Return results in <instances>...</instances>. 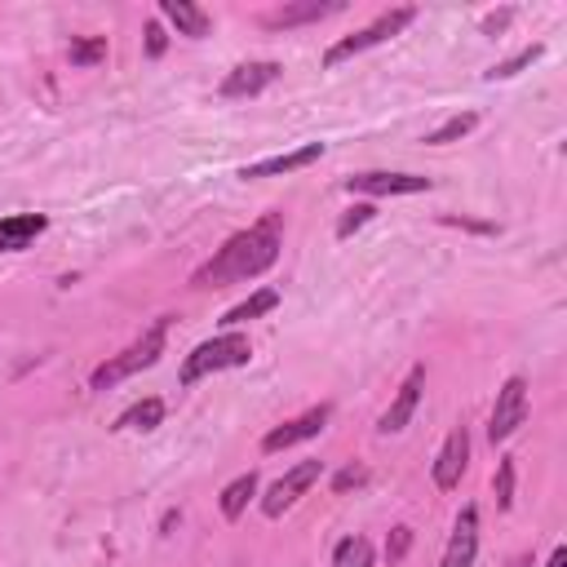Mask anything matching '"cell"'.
<instances>
[{
	"mask_svg": "<svg viewBox=\"0 0 567 567\" xmlns=\"http://www.w3.org/2000/svg\"><path fill=\"white\" fill-rule=\"evenodd\" d=\"M257 496V474L248 470V474H239V478H230L226 487H221V496H217V505H221V518H244V509H248V501Z\"/></svg>",
	"mask_w": 567,
	"mask_h": 567,
	"instance_id": "e0dca14e",
	"label": "cell"
},
{
	"mask_svg": "<svg viewBox=\"0 0 567 567\" xmlns=\"http://www.w3.org/2000/svg\"><path fill=\"white\" fill-rule=\"evenodd\" d=\"M545 567H567V545H554V554H549Z\"/></svg>",
	"mask_w": 567,
	"mask_h": 567,
	"instance_id": "f546056e",
	"label": "cell"
},
{
	"mask_svg": "<svg viewBox=\"0 0 567 567\" xmlns=\"http://www.w3.org/2000/svg\"><path fill=\"white\" fill-rule=\"evenodd\" d=\"M474 554H478V509L465 505L452 523V536L443 545V558L439 567H474Z\"/></svg>",
	"mask_w": 567,
	"mask_h": 567,
	"instance_id": "4fadbf2b",
	"label": "cell"
},
{
	"mask_svg": "<svg viewBox=\"0 0 567 567\" xmlns=\"http://www.w3.org/2000/svg\"><path fill=\"white\" fill-rule=\"evenodd\" d=\"M159 13L177 27V35H190V40H204L208 31H213V18L199 9V4H190V0H159Z\"/></svg>",
	"mask_w": 567,
	"mask_h": 567,
	"instance_id": "2e32d148",
	"label": "cell"
},
{
	"mask_svg": "<svg viewBox=\"0 0 567 567\" xmlns=\"http://www.w3.org/2000/svg\"><path fill=\"white\" fill-rule=\"evenodd\" d=\"M372 540L368 536H341L332 549V567H372Z\"/></svg>",
	"mask_w": 567,
	"mask_h": 567,
	"instance_id": "ffe728a7",
	"label": "cell"
},
{
	"mask_svg": "<svg viewBox=\"0 0 567 567\" xmlns=\"http://www.w3.org/2000/svg\"><path fill=\"white\" fill-rule=\"evenodd\" d=\"M509 567H536V558H532V554H514Z\"/></svg>",
	"mask_w": 567,
	"mask_h": 567,
	"instance_id": "4dcf8cb0",
	"label": "cell"
},
{
	"mask_svg": "<svg viewBox=\"0 0 567 567\" xmlns=\"http://www.w3.org/2000/svg\"><path fill=\"white\" fill-rule=\"evenodd\" d=\"M509 18H514L509 9H501V13H487V18H483V31H487V35H496V31H501Z\"/></svg>",
	"mask_w": 567,
	"mask_h": 567,
	"instance_id": "f1b7e54d",
	"label": "cell"
},
{
	"mask_svg": "<svg viewBox=\"0 0 567 567\" xmlns=\"http://www.w3.org/2000/svg\"><path fill=\"white\" fill-rule=\"evenodd\" d=\"M97 62H106V35L71 40V66H97Z\"/></svg>",
	"mask_w": 567,
	"mask_h": 567,
	"instance_id": "7402d4cb",
	"label": "cell"
},
{
	"mask_svg": "<svg viewBox=\"0 0 567 567\" xmlns=\"http://www.w3.org/2000/svg\"><path fill=\"white\" fill-rule=\"evenodd\" d=\"M346 4L341 0H301V4H284V9H270L261 22L270 31H288V27H301V22H319V18H332L341 13Z\"/></svg>",
	"mask_w": 567,
	"mask_h": 567,
	"instance_id": "5bb4252c",
	"label": "cell"
},
{
	"mask_svg": "<svg viewBox=\"0 0 567 567\" xmlns=\"http://www.w3.org/2000/svg\"><path fill=\"white\" fill-rule=\"evenodd\" d=\"M323 155V142H306V146H292V151H279V155H266L257 164H244L239 177L244 182H261V177H284V173H297V168H310L315 159Z\"/></svg>",
	"mask_w": 567,
	"mask_h": 567,
	"instance_id": "7c38bea8",
	"label": "cell"
},
{
	"mask_svg": "<svg viewBox=\"0 0 567 567\" xmlns=\"http://www.w3.org/2000/svg\"><path fill=\"white\" fill-rule=\"evenodd\" d=\"M164 341H168V319H155L137 341H128L120 354H111L106 363H97V368H93L89 390H111V385L128 381L133 372L155 368V363H159V354H164Z\"/></svg>",
	"mask_w": 567,
	"mask_h": 567,
	"instance_id": "7a4b0ae2",
	"label": "cell"
},
{
	"mask_svg": "<svg viewBox=\"0 0 567 567\" xmlns=\"http://www.w3.org/2000/svg\"><path fill=\"white\" fill-rule=\"evenodd\" d=\"M44 230H49L44 213H9V217H0V252H22Z\"/></svg>",
	"mask_w": 567,
	"mask_h": 567,
	"instance_id": "9a60e30c",
	"label": "cell"
},
{
	"mask_svg": "<svg viewBox=\"0 0 567 567\" xmlns=\"http://www.w3.org/2000/svg\"><path fill=\"white\" fill-rule=\"evenodd\" d=\"M164 44H168L164 27H159V22H146V58H159V53H164Z\"/></svg>",
	"mask_w": 567,
	"mask_h": 567,
	"instance_id": "83f0119b",
	"label": "cell"
},
{
	"mask_svg": "<svg viewBox=\"0 0 567 567\" xmlns=\"http://www.w3.org/2000/svg\"><path fill=\"white\" fill-rule=\"evenodd\" d=\"M408 545H412V527H394V532H390V540H385V558H390V563H399V558L408 554Z\"/></svg>",
	"mask_w": 567,
	"mask_h": 567,
	"instance_id": "4316f807",
	"label": "cell"
},
{
	"mask_svg": "<svg viewBox=\"0 0 567 567\" xmlns=\"http://www.w3.org/2000/svg\"><path fill=\"white\" fill-rule=\"evenodd\" d=\"M416 18V9L412 4H399V9H385L377 22H368V27H359L354 35H341L328 53H323V66H341L346 58H359V53H368V49H377V44H385V40H394L408 22Z\"/></svg>",
	"mask_w": 567,
	"mask_h": 567,
	"instance_id": "277c9868",
	"label": "cell"
},
{
	"mask_svg": "<svg viewBox=\"0 0 567 567\" xmlns=\"http://www.w3.org/2000/svg\"><path fill=\"white\" fill-rule=\"evenodd\" d=\"M363 483H368V465H346V470H337L332 492H337V496H346L350 487H363Z\"/></svg>",
	"mask_w": 567,
	"mask_h": 567,
	"instance_id": "484cf974",
	"label": "cell"
},
{
	"mask_svg": "<svg viewBox=\"0 0 567 567\" xmlns=\"http://www.w3.org/2000/svg\"><path fill=\"white\" fill-rule=\"evenodd\" d=\"M540 53H545L540 44H527V49H518V53H514L509 62H501V66H492V71H487V80H509V75H518L523 66H532V62H536Z\"/></svg>",
	"mask_w": 567,
	"mask_h": 567,
	"instance_id": "603a6c76",
	"label": "cell"
},
{
	"mask_svg": "<svg viewBox=\"0 0 567 567\" xmlns=\"http://www.w3.org/2000/svg\"><path fill=\"white\" fill-rule=\"evenodd\" d=\"M434 182L430 177H421V173H354V177H346L341 182V190H350V195H421V190H430Z\"/></svg>",
	"mask_w": 567,
	"mask_h": 567,
	"instance_id": "ba28073f",
	"label": "cell"
},
{
	"mask_svg": "<svg viewBox=\"0 0 567 567\" xmlns=\"http://www.w3.org/2000/svg\"><path fill=\"white\" fill-rule=\"evenodd\" d=\"M421 390H425V363H412V372L403 377L399 394H394L390 408L377 416V434H399V430L412 421V412H416V403H421Z\"/></svg>",
	"mask_w": 567,
	"mask_h": 567,
	"instance_id": "30bf717a",
	"label": "cell"
},
{
	"mask_svg": "<svg viewBox=\"0 0 567 567\" xmlns=\"http://www.w3.org/2000/svg\"><path fill=\"white\" fill-rule=\"evenodd\" d=\"M474 124H478V115H474V111H461V115L443 120L434 133H425V142H430V146H447V142H461L465 133H474Z\"/></svg>",
	"mask_w": 567,
	"mask_h": 567,
	"instance_id": "44dd1931",
	"label": "cell"
},
{
	"mask_svg": "<svg viewBox=\"0 0 567 567\" xmlns=\"http://www.w3.org/2000/svg\"><path fill=\"white\" fill-rule=\"evenodd\" d=\"M465 465H470V430H465V425H452L447 439H443V447H439V456H434V465H430L434 487H439V492L461 487Z\"/></svg>",
	"mask_w": 567,
	"mask_h": 567,
	"instance_id": "9c48e42d",
	"label": "cell"
},
{
	"mask_svg": "<svg viewBox=\"0 0 567 567\" xmlns=\"http://www.w3.org/2000/svg\"><path fill=\"white\" fill-rule=\"evenodd\" d=\"M159 421H164V399L146 394V399H137L133 408H124V412L115 416V425H111V430H155Z\"/></svg>",
	"mask_w": 567,
	"mask_h": 567,
	"instance_id": "ac0fdd59",
	"label": "cell"
},
{
	"mask_svg": "<svg viewBox=\"0 0 567 567\" xmlns=\"http://www.w3.org/2000/svg\"><path fill=\"white\" fill-rule=\"evenodd\" d=\"M372 213H377L372 204H354V208H350V213L337 221V239H350L359 226H368V221H372Z\"/></svg>",
	"mask_w": 567,
	"mask_h": 567,
	"instance_id": "d4e9b609",
	"label": "cell"
},
{
	"mask_svg": "<svg viewBox=\"0 0 567 567\" xmlns=\"http://www.w3.org/2000/svg\"><path fill=\"white\" fill-rule=\"evenodd\" d=\"M279 71H284V66L270 62V58H266V62H239V66L226 71V80L217 84V93L230 97V102H235V97H257L261 89H270V84L279 80Z\"/></svg>",
	"mask_w": 567,
	"mask_h": 567,
	"instance_id": "8fae6325",
	"label": "cell"
},
{
	"mask_svg": "<svg viewBox=\"0 0 567 567\" xmlns=\"http://www.w3.org/2000/svg\"><path fill=\"white\" fill-rule=\"evenodd\" d=\"M248 359H252V346H248V337L239 332V328H226V332H217V337H208V341H199L186 359H182V372H177V381L182 385H195L199 377H208V372H226V368H248Z\"/></svg>",
	"mask_w": 567,
	"mask_h": 567,
	"instance_id": "3957f363",
	"label": "cell"
},
{
	"mask_svg": "<svg viewBox=\"0 0 567 567\" xmlns=\"http://www.w3.org/2000/svg\"><path fill=\"white\" fill-rule=\"evenodd\" d=\"M492 492H496V505H501V509L514 505V456H501L496 478H492Z\"/></svg>",
	"mask_w": 567,
	"mask_h": 567,
	"instance_id": "cb8c5ba5",
	"label": "cell"
},
{
	"mask_svg": "<svg viewBox=\"0 0 567 567\" xmlns=\"http://www.w3.org/2000/svg\"><path fill=\"white\" fill-rule=\"evenodd\" d=\"M319 474H323V461H297L292 470H284V474L266 487V496H261V514H266V518L288 514V509L319 483Z\"/></svg>",
	"mask_w": 567,
	"mask_h": 567,
	"instance_id": "5b68a950",
	"label": "cell"
},
{
	"mask_svg": "<svg viewBox=\"0 0 567 567\" xmlns=\"http://www.w3.org/2000/svg\"><path fill=\"white\" fill-rule=\"evenodd\" d=\"M275 306H279V292H275V288H257L248 301L230 306V310L221 315V323H226V328H239V323H248V319H257V315H270Z\"/></svg>",
	"mask_w": 567,
	"mask_h": 567,
	"instance_id": "d6986e66",
	"label": "cell"
},
{
	"mask_svg": "<svg viewBox=\"0 0 567 567\" xmlns=\"http://www.w3.org/2000/svg\"><path fill=\"white\" fill-rule=\"evenodd\" d=\"M328 416H332V403H315V408H306L301 416H292V421H284V425H275V430H266L261 452H284V447H297V443L323 434Z\"/></svg>",
	"mask_w": 567,
	"mask_h": 567,
	"instance_id": "52a82bcc",
	"label": "cell"
},
{
	"mask_svg": "<svg viewBox=\"0 0 567 567\" xmlns=\"http://www.w3.org/2000/svg\"><path fill=\"white\" fill-rule=\"evenodd\" d=\"M279 248H284V213H261L248 230H235L190 275V288H230V284L257 279L279 261Z\"/></svg>",
	"mask_w": 567,
	"mask_h": 567,
	"instance_id": "6da1fadb",
	"label": "cell"
},
{
	"mask_svg": "<svg viewBox=\"0 0 567 567\" xmlns=\"http://www.w3.org/2000/svg\"><path fill=\"white\" fill-rule=\"evenodd\" d=\"M523 421H527V381L523 377H505L501 390H496L492 416H487V439L492 443H505V439L518 434Z\"/></svg>",
	"mask_w": 567,
	"mask_h": 567,
	"instance_id": "8992f818",
	"label": "cell"
}]
</instances>
